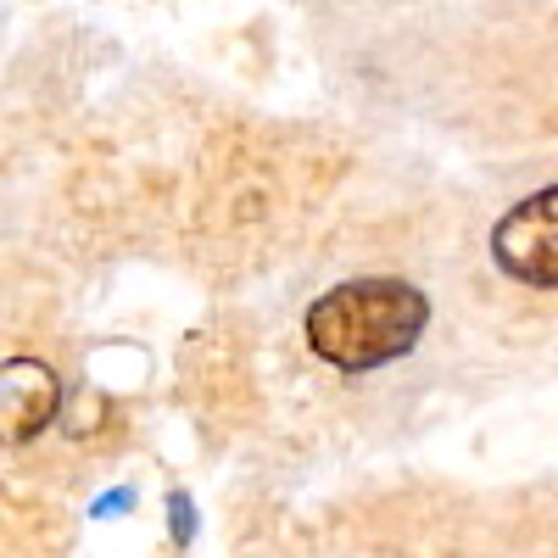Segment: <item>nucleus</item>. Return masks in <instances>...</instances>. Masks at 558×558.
I'll return each instance as SVG.
<instances>
[{
    "instance_id": "20e7f679",
    "label": "nucleus",
    "mask_w": 558,
    "mask_h": 558,
    "mask_svg": "<svg viewBox=\"0 0 558 558\" xmlns=\"http://www.w3.org/2000/svg\"><path fill=\"white\" fill-rule=\"evenodd\" d=\"M168 525H173V542H179V547H191V542H196V502L184 497V492L168 497Z\"/></svg>"
},
{
    "instance_id": "f257e3e1",
    "label": "nucleus",
    "mask_w": 558,
    "mask_h": 558,
    "mask_svg": "<svg viewBox=\"0 0 558 558\" xmlns=\"http://www.w3.org/2000/svg\"><path fill=\"white\" fill-rule=\"evenodd\" d=\"M425 324V291L402 286V279H347L307 307L302 330L313 357H324L341 375H368V368H386L402 352H413Z\"/></svg>"
},
{
    "instance_id": "39448f33",
    "label": "nucleus",
    "mask_w": 558,
    "mask_h": 558,
    "mask_svg": "<svg viewBox=\"0 0 558 558\" xmlns=\"http://www.w3.org/2000/svg\"><path fill=\"white\" fill-rule=\"evenodd\" d=\"M123 508H134V486H118V492L96 497V502H89V514H96V520H112V514H123Z\"/></svg>"
},
{
    "instance_id": "7ed1b4c3",
    "label": "nucleus",
    "mask_w": 558,
    "mask_h": 558,
    "mask_svg": "<svg viewBox=\"0 0 558 558\" xmlns=\"http://www.w3.org/2000/svg\"><path fill=\"white\" fill-rule=\"evenodd\" d=\"M62 413V380L51 363L39 357H12L0 363V447H23L45 436Z\"/></svg>"
},
{
    "instance_id": "f03ea898",
    "label": "nucleus",
    "mask_w": 558,
    "mask_h": 558,
    "mask_svg": "<svg viewBox=\"0 0 558 558\" xmlns=\"http://www.w3.org/2000/svg\"><path fill=\"white\" fill-rule=\"evenodd\" d=\"M492 257L520 279V286L553 291L558 286V191L542 184L492 229Z\"/></svg>"
}]
</instances>
